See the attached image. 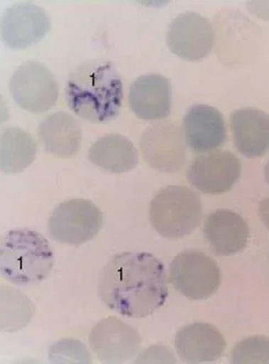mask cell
Segmentation results:
<instances>
[{
    "mask_svg": "<svg viewBox=\"0 0 269 364\" xmlns=\"http://www.w3.org/2000/svg\"><path fill=\"white\" fill-rule=\"evenodd\" d=\"M187 145L195 154L209 153L223 145L226 139L224 117L210 105H193L183 119Z\"/></svg>",
    "mask_w": 269,
    "mask_h": 364,
    "instance_id": "13",
    "label": "cell"
},
{
    "mask_svg": "<svg viewBox=\"0 0 269 364\" xmlns=\"http://www.w3.org/2000/svg\"><path fill=\"white\" fill-rule=\"evenodd\" d=\"M241 171L240 159L234 154L214 151L195 157L187 171V178L199 191L221 195L234 187Z\"/></svg>",
    "mask_w": 269,
    "mask_h": 364,
    "instance_id": "9",
    "label": "cell"
},
{
    "mask_svg": "<svg viewBox=\"0 0 269 364\" xmlns=\"http://www.w3.org/2000/svg\"><path fill=\"white\" fill-rule=\"evenodd\" d=\"M231 359L235 364H269V338L255 336L238 342Z\"/></svg>",
    "mask_w": 269,
    "mask_h": 364,
    "instance_id": "21",
    "label": "cell"
},
{
    "mask_svg": "<svg viewBox=\"0 0 269 364\" xmlns=\"http://www.w3.org/2000/svg\"><path fill=\"white\" fill-rule=\"evenodd\" d=\"M131 111L143 121H159L171 113V84L159 74L138 77L129 89Z\"/></svg>",
    "mask_w": 269,
    "mask_h": 364,
    "instance_id": "15",
    "label": "cell"
},
{
    "mask_svg": "<svg viewBox=\"0 0 269 364\" xmlns=\"http://www.w3.org/2000/svg\"><path fill=\"white\" fill-rule=\"evenodd\" d=\"M50 359L53 362H67V363H89V352L84 346L75 340H63L55 343L50 350Z\"/></svg>",
    "mask_w": 269,
    "mask_h": 364,
    "instance_id": "22",
    "label": "cell"
},
{
    "mask_svg": "<svg viewBox=\"0 0 269 364\" xmlns=\"http://www.w3.org/2000/svg\"><path fill=\"white\" fill-rule=\"evenodd\" d=\"M39 137L45 151L55 157H73L81 147V127L65 112L45 117L39 125Z\"/></svg>",
    "mask_w": 269,
    "mask_h": 364,
    "instance_id": "18",
    "label": "cell"
},
{
    "mask_svg": "<svg viewBox=\"0 0 269 364\" xmlns=\"http://www.w3.org/2000/svg\"><path fill=\"white\" fill-rule=\"evenodd\" d=\"M9 90L16 103L33 114L53 109L59 97V84L41 62H26L10 79Z\"/></svg>",
    "mask_w": 269,
    "mask_h": 364,
    "instance_id": "7",
    "label": "cell"
},
{
    "mask_svg": "<svg viewBox=\"0 0 269 364\" xmlns=\"http://www.w3.org/2000/svg\"><path fill=\"white\" fill-rule=\"evenodd\" d=\"M165 40L175 55L188 61H199L212 50L214 30L207 18L194 11H188L173 20Z\"/></svg>",
    "mask_w": 269,
    "mask_h": 364,
    "instance_id": "10",
    "label": "cell"
},
{
    "mask_svg": "<svg viewBox=\"0 0 269 364\" xmlns=\"http://www.w3.org/2000/svg\"><path fill=\"white\" fill-rule=\"evenodd\" d=\"M203 235L219 256L240 253L246 247L250 228L244 218L231 210H217L203 224Z\"/></svg>",
    "mask_w": 269,
    "mask_h": 364,
    "instance_id": "14",
    "label": "cell"
},
{
    "mask_svg": "<svg viewBox=\"0 0 269 364\" xmlns=\"http://www.w3.org/2000/svg\"><path fill=\"white\" fill-rule=\"evenodd\" d=\"M258 214L266 229L269 231V198L263 200L258 205Z\"/></svg>",
    "mask_w": 269,
    "mask_h": 364,
    "instance_id": "23",
    "label": "cell"
},
{
    "mask_svg": "<svg viewBox=\"0 0 269 364\" xmlns=\"http://www.w3.org/2000/svg\"><path fill=\"white\" fill-rule=\"evenodd\" d=\"M265 179H266L267 183L269 185V159L267 161L266 166H265Z\"/></svg>",
    "mask_w": 269,
    "mask_h": 364,
    "instance_id": "24",
    "label": "cell"
},
{
    "mask_svg": "<svg viewBox=\"0 0 269 364\" xmlns=\"http://www.w3.org/2000/svg\"><path fill=\"white\" fill-rule=\"evenodd\" d=\"M37 144L19 128H9L0 139V169L5 173H21L35 161Z\"/></svg>",
    "mask_w": 269,
    "mask_h": 364,
    "instance_id": "20",
    "label": "cell"
},
{
    "mask_svg": "<svg viewBox=\"0 0 269 364\" xmlns=\"http://www.w3.org/2000/svg\"><path fill=\"white\" fill-rule=\"evenodd\" d=\"M169 279L188 299L202 301L214 295L220 287L221 269L214 259L202 252H183L171 262Z\"/></svg>",
    "mask_w": 269,
    "mask_h": 364,
    "instance_id": "5",
    "label": "cell"
},
{
    "mask_svg": "<svg viewBox=\"0 0 269 364\" xmlns=\"http://www.w3.org/2000/svg\"><path fill=\"white\" fill-rule=\"evenodd\" d=\"M175 350L185 363H203L220 359L226 343L224 337L210 323H191L175 336Z\"/></svg>",
    "mask_w": 269,
    "mask_h": 364,
    "instance_id": "16",
    "label": "cell"
},
{
    "mask_svg": "<svg viewBox=\"0 0 269 364\" xmlns=\"http://www.w3.org/2000/svg\"><path fill=\"white\" fill-rule=\"evenodd\" d=\"M187 141L180 126L159 123L143 132L141 149L143 159L161 173H177L187 160Z\"/></svg>",
    "mask_w": 269,
    "mask_h": 364,
    "instance_id": "8",
    "label": "cell"
},
{
    "mask_svg": "<svg viewBox=\"0 0 269 364\" xmlns=\"http://www.w3.org/2000/svg\"><path fill=\"white\" fill-rule=\"evenodd\" d=\"M234 145L241 155L258 158L269 151V115L256 109L233 112L230 117Z\"/></svg>",
    "mask_w": 269,
    "mask_h": 364,
    "instance_id": "17",
    "label": "cell"
},
{
    "mask_svg": "<svg viewBox=\"0 0 269 364\" xmlns=\"http://www.w3.org/2000/svg\"><path fill=\"white\" fill-rule=\"evenodd\" d=\"M202 203L197 192L183 186H168L150 203L151 225L165 239L190 235L200 225Z\"/></svg>",
    "mask_w": 269,
    "mask_h": 364,
    "instance_id": "4",
    "label": "cell"
},
{
    "mask_svg": "<svg viewBox=\"0 0 269 364\" xmlns=\"http://www.w3.org/2000/svg\"><path fill=\"white\" fill-rule=\"evenodd\" d=\"M103 227V213L89 200L73 199L53 210L49 220L50 235L55 241L81 245L97 237Z\"/></svg>",
    "mask_w": 269,
    "mask_h": 364,
    "instance_id": "6",
    "label": "cell"
},
{
    "mask_svg": "<svg viewBox=\"0 0 269 364\" xmlns=\"http://www.w3.org/2000/svg\"><path fill=\"white\" fill-rule=\"evenodd\" d=\"M123 83L113 64L89 63L72 74L65 89L70 109L89 123H109L119 116Z\"/></svg>",
    "mask_w": 269,
    "mask_h": 364,
    "instance_id": "2",
    "label": "cell"
},
{
    "mask_svg": "<svg viewBox=\"0 0 269 364\" xmlns=\"http://www.w3.org/2000/svg\"><path fill=\"white\" fill-rule=\"evenodd\" d=\"M99 296L109 309L125 317H148L168 298L165 266L145 252L117 254L101 271Z\"/></svg>",
    "mask_w": 269,
    "mask_h": 364,
    "instance_id": "1",
    "label": "cell"
},
{
    "mask_svg": "<svg viewBox=\"0 0 269 364\" xmlns=\"http://www.w3.org/2000/svg\"><path fill=\"white\" fill-rule=\"evenodd\" d=\"M141 337L127 323L116 317L101 319L92 329L89 345L99 361L121 363L133 358L141 347Z\"/></svg>",
    "mask_w": 269,
    "mask_h": 364,
    "instance_id": "11",
    "label": "cell"
},
{
    "mask_svg": "<svg viewBox=\"0 0 269 364\" xmlns=\"http://www.w3.org/2000/svg\"><path fill=\"white\" fill-rule=\"evenodd\" d=\"M50 28L47 13L33 4L10 6L1 17V38L11 49H27L35 45Z\"/></svg>",
    "mask_w": 269,
    "mask_h": 364,
    "instance_id": "12",
    "label": "cell"
},
{
    "mask_svg": "<svg viewBox=\"0 0 269 364\" xmlns=\"http://www.w3.org/2000/svg\"><path fill=\"white\" fill-rule=\"evenodd\" d=\"M55 256L43 234L15 230L6 234L0 245V273L18 286L45 281L53 269Z\"/></svg>",
    "mask_w": 269,
    "mask_h": 364,
    "instance_id": "3",
    "label": "cell"
},
{
    "mask_svg": "<svg viewBox=\"0 0 269 364\" xmlns=\"http://www.w3.org/2000/svg\"><path fill=\"white\" fill-rule=\"evenodd\" d=\"M89 159L114 173H127L138 165L136 148L128 138L119 134H111L95 141L89 148Z\"/></svg>",
    "mask_w": 269,
    "mask_h": 364,
    "instance_id": "19",
    "label": "cell"
}]
</instances>
